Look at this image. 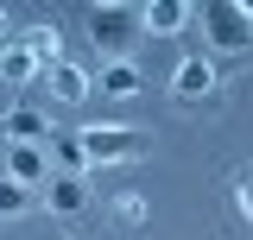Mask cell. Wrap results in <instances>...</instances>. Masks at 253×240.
Here are the masks:
<instances>
[{"instance_id":"6da1fadb","label":"cell","mask_w":253,"mask_h":240,"mask_svg":"<svg viewBox=\"0 0 253 240\" xmlns=\"http://www.w3.org/2000/svg\"><path fill=\"white\" fill-rule=\"evenodd\" d=\"M89 38L108 51V57L121 63L133 51V38H139V6H121V0H95L89 6Z\"/></svg>"},{"instance_id":"7a4b0ae2","label":"cell","mask_w":253,"mask_h":240,"mask_svg":"<svg viewBox=\"0 0 253 240\" xmlns=\"http://www.w3.org/2000/svg\"><path fill=\"white\" fill-rule=\"evenodd\" d=\"M76 146H83V158L89 164H126V158H146V133L139 126H83L76 133Z\"/></svg>"},{"instance_id":"3957f363","label":"cell","mask_w":253,"mask_h":240,"mask_svg":"<svg viewBox=\"0 0 253 240\" xmlns=\"http://www.w3.org/2000/svg\"><path fill=\"white\" fill-rule=\"evenodd\" d=\"M196 19H203V32H209L215 51H253V13H247V0H209Z\"/></svg>"},{"instance_id":"277c9868","label":"cell","mask_w":253,"mask_h":240,"mask_svg":"<svg viewBox=\"0 0 253 240\" xmlns=\"http://www.w3.org/2000/svg\"><path fill=\"white\" fill-rule=\"evenodd\" d=\"M171 95H177V101H209V95H215V63L209 57H184L171 70Z\"/></svg>"},{"instance_id":"5b68a950","label":"cell","mask_w":253,"mask_h":240,"mask_svg":"<svg viewBox=\"0 0 253 240\" xmlns=\"http://www.w3.org/2000/svg\"><path fill=\"white\" fill-rule=\"evenodd\" d=\"M196 13H190L184 0H146L139 6V32H152V38H171V32H184Z\"/></svg>"},{"instance_id":"8992f818","label":"cell","mask_w":253,"mask_h":240,"mask_svg":"<svg viewBox=\"0 0 253 240\" xmlns=\"http://www.w3.org/2000/svg\"><path fill=\"white\" fill-rule=\"evenodd\" d=\"M44 209L57 215V221L83 215V209H89V183H83V177H63V171H57V177L44 183Z\"/></svg>"},{"instance_id":"52a82bcc","label":"cell","mask_w":253,"mask_h":240,"mask_svg":"<svg viewBox=\"0 0 253 240\" xmlns=\"http://www.w3.org/2000/svg\"><path fill=\"white\" fill-rule=\"evenodd\" d=\"M32 76H44V63L26 51V38H6V44H0V82H6V89H26Z\"/></svg>"},{"instance_id":"ba28073f","label":"cell","mask_w":253,"mask_h":240,"mask_svg":"<svg viewBox=\"0 0 253 240\" xmlns=\"http://www.w3.org/2000/svg\"><path fill=\"white\" fill-rule=\"evenodd\" d=\"M0 171H6L13 183H26V190H32V183H51V158H44V146H13Z\"/></svg>"},{"instance_id":"9c48e42d","label":"cell","mask_w":253,"mask_h":240,"mask_svg":"<svg viewBox=\"0 0 253 240\" xmlns=\"http://www.w3.org/2000/svg\"><path fill=\"white\" fill-rule=\"evenodd\" d=\"M44 82H51V95H57V101H70V108H83V101H89V76H83L70 57L51 63V70H44Z\"/></svg>"},{"instance_id":"30bf717a","label":"cell","mask_w":253,"mask_h":240,"mask_svg":"<svg viewBox=\"0 0 253 240\" xmlns=\"http://www.w3.org/2000/svg\"><path fill=\"white\" fill-rule=\"evenodd\" d=\"M139 89H146V70H139L133 57H121V63H108V70H101V95H114V101H133Z\"/></svg>"},{"instance_id":"8fae6325","label":"cell","mask_w":253,"mask_h":240,"mask_svg":"<svg viewBox=\"0 0 253 240\" xmlns=\"http://www.w3.org/2000/svg\"><path fill=\"white\" fill-rule=\"evenodd\" d=\"M0 126L13 133V146H44V133H51V126H44V114H32L26 101H19V108H6V120H0Z\"/></svg>"},{"instance_id":"7c38bea8","label":"cell","mask_w":253,"mask_h":240,"mask_svg":"<svg viewBox=\"0 0 253 240\" xmlns=\"http://www.w3.org/2000/svg\"><path fill=\"white\" fill-rule=\"evenodd\" d=\"M26 51L51 70V63H63V32H57V26H32V32H26Z\"/></svg>"},{"instance_id":"4fadbf2b","label":"cell","mask_w":253,"mask_h":240,"mask_svg":"<svg viewBox=\"0 0 253 240\" xmlns=\"http://www.w3.org/2000/svg\"><path fill=\"white\" fill-rule=\"evenodd\" d=\"M51 158L63 164V177H83V171H89V158H83V146H76V133H70V139H57V146H51Z\"/></svg>"},{"instance_id":"5bb4252c","label":"cell","mask_w":253,"mask_h":240,"mask_svg":"<svg viewBox=\"0 0 253 240\" xmlns=\"http://www.w3.org/2000/svg\"><path fill=\"white\" fill-rule=\"evenodd\" d=\"M26 209H32V190H26V183H13L6 171H0V215H26Z\"/></svg>"},{"instance_id":"9a60e30c","label":"cell","mask_w":253,"mask_h":240,"mask_svg":"<svg viewBox=\"0 0 253 240\" xmlns=\"http://www.w3.org/2000/svg\"><path fill=\"white\" fill-rule=\"evenodd\" d=\"M114 215H121L126 228H139V221H146V196H121V202H114Z\"/></svg>"},{"instance_id":"2e32d148","label":"cell","mask_w":253,"mask_h":240,"mask_svg":"<svg viewBox=\"0 0 253 240\" xmlns=\"http://www.w3.org/2000/svg\"><path fill=\"white\" fill-rule=\"evenodd\" d=\"M234 202H241V215L253 221V171H241V183H234Z\"/></svg>"},{"instance_id":"e0dca14e","label":"cell","mask_w":253,"mask_h":240,"mask_svg":"<svg viewBox=\"0 0 253 240\" xmlns=\"http://www.w3.org/2000/svg\"><path fill=\"white\" fill-rule=\"evenodd\" d=\"M0 44H6V6H0Z\"/></svg>"}]
</instances>
